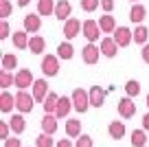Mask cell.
Returning <instances> with one entry per match:
<instances>
[{
	"label": "cell",
	"mask_w": 149,
	"mask_h": 147,
	"mask_svg": "<svg viewBox=\"0 0 149 147\" xmlns=\"http://www.w3.org/2000/svg\"><path fill=\"white\" fill-rule=\"evenodd\" d=\"M70 99H72V106L77 112H81L84 114L86 110L90 108V92H86L84 88H77V90L70 94Z\"/></svg>",
	"instance_id": "obj_1"
},
{
	"label": "cell",
	"mask_w": 149,
	"mask_h": 147,
	"mask_svg": "<svg viewBox=\"0 0 149 147\" xmlns=\"http://www.w3.org/2000/svg\"><path fill=\"white\" fill-rule=\"evenodd\" d=\"M33 94H29L26 90H18L15 92V108H18L22 114H26V112H31L33 110Z\"/></svg>",
	"instance_id": "obj_2"
},
{
	"label": "cell",
	"mask_w": 149,
	"mask_h": 147,
	"mask_svg": "<svg viewBox=\"0 0 149 147\" xmlns=\"http://www.w3.org/2000/svg\"><path fill=\"white\" fill-rule=\"evenodd\" d=\"M42 73H44V77H55V75L59 73V57L44 55V60H42Z\"/></svg>",
	"instance_id": "obj_3"
},
{
	"label": "cell",
	"mask_w": 149,
	"mask_h": 147,
	"mask_svg": "<svg viewBox=\"0 0 149 147\" xmlns=\"http://www.w3.org/2000/svg\"><path fill=\"white\" fill-rule=\"evenodd\" d=\"M33 83H35V79H33V73L29 68H22L15 73V86H18V90H26L29 86L33 88Z\"/></svg>",
	"instance_id": "obj_4"
},
{
	"label": "cell",
	"mask_w": 149,
	"mask_h": 147,
	"mask_svg": "<svg viewBox=\"0 0 149 147\" xmlns=\"http://www.w3.org/2000/svg\"><path fill=\"white\" fill-rule=\"evenodd\" d=\"M99 33H101V27H99L97 20H86L84 22V35L88 40V44H94L99 40Z\"/></svg>",
	"instance_id": "obj_5"
},
{
	"label": "cell",
	"mask_w": 149,
	"mask_h": 147,
	"mask_svg": "<svg viewBox=\"0 0 149 147\" xmlns=\"http://www.w3.org/2000/svg\"><path fill=\"white\" fill-rule=\"evenodd\" d=\"M118 114H121V119H132L136 114V103L132 97H123L118 101Z\"/></svg>",
	"instance_id": "obj_6"
},
{
	"label": "cell",
	"mask_w": 149,
	"mask_h": 147,
	"mask_svg": "<svg viewBox=\"0 0 149 147\" xmlns=\"http://www.w3.org/2000/svg\"><path fill=\"white\" fill-rule=\"evenodd\" d=\"M48 94H51V92H48L46 77H44V79H35V83H33V99H35V101H40V103H44Z\"/></svg>",
	"instance_id": "obj_7"
},
{
	"label": "cell",
	"mask_w": 149,
	"mask_h": 147,
	"mask_svg": "<svg viewBox=\"0 0 149 147\" xmlns=\"http://www.w3.org/2000/svg\"><path fill=\"white\" fill-rule=\"evenodd\" d=\"M99 55H101V46H94V44H86L81 48V60L86 64H97L99 62Z\"/></svg>",
	"instance_id": "obj_8"
},
{
	"label": "cell",
	"mask_w": 149,
	"mask_h": 147,
	"mask_svg": "<svg viewBox=\"0 0 149 147\" xmlns=\"http://www.w3.org/2000/svg\"><path fill=\"white\" fill-rule=\"evenodd\" d=\"M81 31H84V24H81L77 18H70V20H66V22H64V35H66V40L77 37Z\"/></svg>",
	"instance_id": "obj_9"
},
{
	"label": "cell",
	"mask_w": 149,
	"mask_h": 147,
	"mask_svg": "<svg viewBox=\"0 0 149 147\" xmlns=\"http://www.w3.org/2000/svg\"><path fill=\"white\" fill-rule=\"evenodd\" d=\"M112 37H114V42H116V44L123 48V46H130V44H132V40H134V33H132L127 27H118L116 31H114V35H112Z\"/></svg>",
	"instance_id": "obj_10"
},
{
	"label": "cell",
	"mask_w": 149,
	"mask_h": 147,
	"mask_svg": "<svg viewBox=\"0 0 149 147\" xmlns=\"http://www.w3.org/2000/svg\"><path fill=\"white\" fill-rule=\"evenodd\" d=\"M40 29H42V15H40V13L24 15V31H26V33H37Z\"/></svg>",
	"instance_id": "obj_11"
},
{
	"label": "cell",
	"mask_w": 149,
	"mask_h": 147,
	"mask_svg": "<svg viewBox=\"0 0 149 147\" xmlns=\"http://www.w3.org/2000/svg\"><path fill=\"white\" fill-rule=\"evenodd\" d=\"M118 48H121V46L114 42V37H103V40H101V55H105V57H116Z\"/></svg>",
	"instance_id": "obj_12"
},
{
	"label": "cell",
	"mask_w": 149,
	"mask_h": 147,
	"mask_svg": "<svg viewBox=\"0 0 149 147\" xmlns=\"http://www.w3.org/2000/svg\"><path fill=\"white\" fill-rule=\"evenodd\" d=\"M72 99L70 97H59V103H57V110H55V116L57 119H64V116L70 114V110H72Z\"/></svg>",
	"instance_id": "obj_13"
},
{
	"label": "cell",
	"mask_w": 149,
	"mask_h": 147,
	"mask_svg": "<svg viewBox=\"0 0 149 147\" xmlns=\"http://www.w3.org/2000/svg\"><path fill=\"white\" fill-rule=\"evenodd\" d=\"M70 13H72V5L68 0H59L55 7V18L64 22V20H70Z\"/></svg>",
	"instance_id": "obj_14"
},
{
	"label": "cell",
	"mask_w": 149,
	"mask_h": 147,
	"mask_svg": "<svg viewBox=\"0 0 149 147\" xmlns=\"http://www.w3.org/2000/svg\"><path fill=\"white\" fill-rule=\"evenodd\" d=\"M88 92H90V106L101 108V106H103V101H105V90H103L101 86H92Z\"/></svg>",
	"instance_id": "obj_15"
},
{
	"label": "cell",
	"mask_w": 149,
	"mask_h": 147,
	"mask_svg": "<svg viewBox=\"0 0 149 147\" xmlns=\"http://www.w3.org/2000/svg\"><path fill=\"white\" fill-rule=\"evenodd\" d=\"M29 51H31L33 55H42V53L46 51V40H44L42 35H33L31 40H29Z\"/></svg>",
	"instance_id": "obj_16"
},
{
	"label": "cell",
	"mask_w": 149,
	"mask_h": 147,
	"mask_svg": "<svg viewBox=\"0 0 149 147\" xmlns=\"http://www.w3.org/2000/svg\"><path fill=\"white\" fill-rule=\"evenodd\" d=\"M11 108H15V94H11L9 90H2L0 94V112H11Z\"/></svg>",
	"instance_id": "obj_17"
},
{
	"label": "cell",
	"mask_w": 149,
	"mask_h": 147,
	"mask_svg": "<svg viewBox=\"0 0 149 147\" xmlns=\"http://www.w3.org/2000/svg\"><path fill=\"white\" fill-rule=\"evenodd\" d=\"M99 27H101V33H114V31L118 29L114 15H110V13H105V15H101V18H99Z\"/></svg>",
	"instance_id": "obj_18"
},
{
	"label": "cell",
	"mask_w": 149,
	"mask_h": 147,
	"mask_svg": "<svg viewBox=\"0 0 149 147\" xmlns=\"http://www.w3.org/2000/svg\"><path fill=\"white\" fill-rule=\"evenodd\" d=\"M42 132L51 134V136L57 132V116L55 114H44L42 116Z\"/></svg>",
	"instance_id": "obj_19"
},
{
	"label": "cell",
	"mask_w": 149,
	"mask_h": 147,
	"mask_svg": "<svg viewBox=\"0 0 149 147\" xmlns=\"http://www.w3.org/2000/svg\"><path fill=\"white\" fill-rule=\"evenodd\" d=\"M107 132H110V136L114 138V141H118V138L125 136V123H123V121H112V123L107 125Z\"/></svg>",
	"instance_id": "obj_20"
},
{
	"label": "cell",
	"mask_w": 149,
	"mask_h": 147,
	"mask_svg": "<svg viewBox=\"0 0 149 147\" xmlns=\"http://www.w3.org/2000/svg\"><path fill=\"white\" fill-rule=\"evenodd\" d=\"M66 134L70 138H79L81 136V121L79 119H68L66 121Z\"/></svg>",
	"instance_id": "obj_21"
},
{
	"label": "cell",
	"mask_w": 149,
	"mask_h": 147,
	"mask_svg": "<svg viewBox=\"0 0 149 147\" xmlns=\"http://www.w3.org/2000/svg\"><path fill=\"white\" fill-rule=\"evenodd\" d=\"M57 103H59V94H57V92H51V94L46 97V101L42 103L44 106V114H55Z\"/></svg>",
	"instance_id": "obj_22"
},
{
	"label": "cell",
	"mask_w": 149,
	"mask_h": 147,
	"mask_svg": "<svg viewBox=\"0 0 149 147\" xmlns=\"http://www.w3.org/2000/svg\"><path fill=\"white\" fill-rule=\"evenodd\" d=\"M55 7H57V2H53V0H40L37 2V13L40 15H55Z\"/></svg>",
	"instance_id": "obj_23"
},
{
	"label": "cell",
	"mask_w": 149,
	"mask_h": 147,
	"mask_svg": "<svg viewBox=\"0 0 149 147\" xmlns=\"http://www.w3.org/2000/svg\"><path fill=\"white\" fill-rule=\"evenodd\" d=\"M145 18H147V9H145L143 5H134V7H132V11H130V20H132V22L143 24Z\"/></svg>",
	"instance_id": "obj_24"
},
{
	"label": "cell",
	"mask_w": 149,
	"mask_h": 147,
	"mask_svg": "<svg viewBox=\"0 0 149 147\" xmlns=\"http://www.w3.org/2000/svg\"><path fill=\"white\" fill-rule=\"evenodd\" d=\"M11 40H13V46L15 48H29V33L26 31H15L13 35H11Z\"/></svg>",
	"instance_id": "obj_25"
},
{
	"label": "cell",
	"mask_w": 149,
	"mask_h": 147,
	"mask_svg": "<svg viewBox=\"0 0 149 147\" xmlns=\"http://www.w3.org/2000/svg\"><path fill=\"white\" fill-rule=\"evenodd\" d=\"M72 55H74V48H72L70 42H61L57 46V57L59 60H72Z\"/></svg>",
	"instance_id": "obj_26"
},
{
	"label": "cell",
	"mask_w": 149,
	"mask_h": 147,
	"mask_svg": "<svg viewBox=\"0 0 149 147\" xmlns=\"http://www.w3.org/2000/svg\"><path fill=\"white\" fill-rule=\"evenodd\" d=\"M9 125H11V132H13V134H22L24 127H26L22 114H13V116H11V121H9Z\"/></svg>",
	"instance_id": "obj_27"
},
{
	"label": "cell",
	"mask_w": 149,
	"mask_h": 147,
	"mask_svg": "<svg viewBox=\"0 0 149 147\" xmlns=\"http://www.w3.org/2000/svg\"><path fill=\"white\" fill-rule=\"evenodd\" d=\"M147 35H149V31H147V27H143V24H138V27L134 29V42L136 44H147Z\"/></svg>",
	"instance_id": "obj_28"
},
{
	"label": "cell",
	"mask_w": 149,
	"mask_h": 147,
	"mask_svg": "<svg viewBox=\"0 0 149 147\" xmlns=\"http://www.w3.org/2000/svg\"><path fill=\"white\" fill-rule=\"evenodd\" d=\"M145 143H147L145 130H134V132H132V145L134 147H145Z\"/></svg>",
	"instance_id": "obj_29"
},
{
	"label": "cell",
	"mask_w": 149,
	"mask_h": 147,
	"mask_svg": "<svg viewBox=\"0 0 149 147\" xmlns=\"http://www.w3.org/2000/svg\"><path fill=\"white\" fill-rule=\"evenodd\" d=\"M18 66V57L11 55V53H7V55H2V70H7V73H11V70Z\"/></svg>",
	"instance_id": "obj_30"
},
{
	"label": "cell",
	"mask_w": 149,
	"mask_h": 147,
	"mask_svg": "<svg viewBox=\"0 0 149 147\" xmlns=\"http://www.w3.org/2000/svg\"><path fill=\"white\" fill-rule=\"evenodd\" d=\"M125 92H127V97H132V99L138 97L140 94V83L136 81V79H130V81L125 83Z\"/></svg>",
	"instance_id": "obj_31"
},
{
	"label": "cell",
	"mask_w": 149,
	"mask_h": 147,
	"mask_svg": "<svg viewBox=\"0 0 149 147\" xmlns=\"http://www.w3.org/2000/svg\"><path fill=\"white\" fill-rule=\"evenodd\" d=\"M11 83L15 86V75H11V73H7V70H2V73H0V88H2V90H7Z\"/></svg>",
	"instance_id": "obj_32"
},
{
	"label": "cell",
	"mask_w": 149,
	"mask_h": 147,
	"mask_svg": "<svg viewBox=\"0 0 149 147\" xmlns=\"http://www.w3.org/2000/svg\"><path fill=\"white\" fill-rule=\"evenodd\" d=\"M35 147H55V143H53L51 134H40V136L35 138Z\"/></svg>",
	"instance_id": "obj_33"
},
{
	"label": "cell",
	"mask_w": 149,
	"mask_h": 147,
	"mask_svg": "<svg viewBox=\"0 0 149 147\" xmlns=\"http://www.w3.org/2000/svg\"><path fill=\"white\" fill-rule=\"evenodd\" d=\"M11 11H13V7H11L9 0H0V18L7 20V18L11 15Z\"/></svg>",
	"instance_id": "obj_34"
},
{
	"label": "cell",
	"mask_w": 149,
	"mask_h": 147,
	"mask_svg": "<svg viewBox=\"0 0 149 147\" xmlns=\"http://www.w3.org/2000/svg\"><path fill=\"white\" fill-rule=\"evenodd\" d=\"M79 2H81V9H84L86 13H92L99 7V0H79Z\"/></svg>",
	"instance_id": "obj_35"
},
{
	"label": "cell",
	"mask_w": 149,
	"mask_h": 147,
	"mask_svg": "<svg viewBox=\"0 0 149 147\" xmlns=\"http://www.w3.org/2000/svg\"><path fill=\"white\" fill-rule=\"evenodd\" d=\"M74 147H92V136L81 134V136L77 138V143H74Z\"/></svg>",
	"instance_id": "obj_36"
},
{
	"label": "cell",
	"mask_w": 149,
	"mask_h": 147,
	"mask_svg": "<svg viewBox=\"0 0 149 147\" xmlns=\"http://www.w3.org/2000/svg\"><path fill=\"white\" fill-rule=\"evenodd\" d=\"M9 130H11V125H9V121H2V123H0V138H2V141H9Z\"/></svg>",
	"instance_id": "obj_37"
},
{
	"label": "cell",
	"mask_w": 149,
	"mask_h": 147,
	"mask_svg": "<svg viewBox=\"0 0 149 147\" xmlns=\"http://www.w3.org/2000/svg\"><path fill=\"white\" fill-rule=\"evenodd\" d=\"M9 33H11L9 22H7V20H2V22H0V37H2V40H7V37H9Z\"/></svg>",
	"instance_id": "obj_38"
},
{
	"label": "cell",
	"mask_w": 149,
	"mask_h": 147,
	"mask_svg": "<svg viewBox=\"0 0 149 147\" xmlns=\"http://www.w3.org/2000/svg\"><path fill=\"white\" fill-rule=\"evenodd\" d=\"M101 9L105 11V13H110V11L114 9V0H101Z\"/></svg>",
	"instance_id": "obj_39"
},
{
	"label": "cell",
	"mask_w": 149,
	"mask_h": 147,
	"mask_svg": "<svg viewBox=\"0 0 149 147\" xmlns=\"http://www.w3.org/2000/svg\"><path fill=\"white\" fill-rule=\"evenodd\" d=\"M140 57H143L145 64H149V44H145V46H143V51H140Z\"/></svg>",
	"instance_id": "obj_40"
},
{
	"label": "cell",
	"mask_w": 149,
	"mask_h": 147,
	"mask_svg": "<svg viewBox=\"0 0 149 147\" xmlns=\"http://www.w3.org/2000/svg\"><path fill=\"white\" fill-rule=\"evenodd\" d=\"M5 147H22V145H20V138H9V141H5Z\"/></svg>",
	"instance_id": "obj_41"
},
{
	"label": "cell",
	"mask_w": 149,
	"mask_h": 147,
	"mask_svg": "<svg viewBox=\"0 0 149 147\" xmlns=\"http://www.w3.org/2000/svg\"><path fill=\"white\" fill-rule=\"evenodd\" d=\"M55 147H74V145H72V143L68 141V138H59V141H57V145H55Z\"/></svg>",
	"instance_id": "obj_42"
},
{
	"label": "cell",
	"mask_w": 149,
	"mask_h": 147,
	"mask_svg": "<svg viewBox=\"0 0 149 147\" xmlns=\"http://www.w3.org/2000/svg\"><path fill=\"white\" fill-rule=\"evenodd\" d=\"M143 130H147V132H149V112L143 116Z\"/></svg>",
	"instance_id": "obj_43"
},
{
	"label": "cell",
	"mask_w": 149,
	"mask_h": 147,
	"mask_svg": "<svg viewBox=\"0 0 149 147\" xmlns=\"http://www.w3.org/2000/svg\"><path fill=\"white\" fill-rule=\"evenodd\" d=\"M29 2H31V0H18V5H20V7H26Z\"/></svg>",
	"instance_id": "obj_44"
},
{
	"label": "cell",
	"mask_w": 149,
	"mask_h": 147,
	"mask_svg": "<svg viewBox=\"0 0 149 147\" xmlns=\"http://www.w3.org/2000/svg\"><path fill=\"white\" fill-rule=\"evenodd\" d=\"M147 108H149V94H147Z\"/></svg>",
	"instance_id": "obj_45"
},
{
	"label": "cell",
	"mask_w": 149,
	"mask_h": 147,
	"mask_svg": "<svg viewBox=\"0 0 149 147\" xmlns=\"http://www.w3.org/2000/svg\"><path fill=\"white\" fill-rule=\"evenodd\" d=\"M132 2H136V0H132Z\"/></svg>",
	"instance_id": "obj_46"
}]
</instances>
